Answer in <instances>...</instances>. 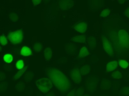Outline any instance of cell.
<instances>
[{"label":"cell","instance_id":"cell-32","mask_svg":"<svg viewBox=\"0 0 129 96\" xmlns=\"http://www.w3.org/2000/svg\"><path fill=\"white\" fill-rule=\"evenodd\" d=\"M41 0H32V2L34 5H38L41 2Z\"/></svg>","mask_w":129,"mask_h":96},{"label":"cell","instance_id":"cell-19","mask_svg":"<svg viewBox=\"0 0 129 96\" xmlns=\"http://www.w3.org/2000/svg\"><path fill=\"white\" fill-rule=\"evenodd\" d=\"M31 51L29 48L27 47H23L22 49L21 54L22 56H29L31 54Z\"/></svg>","mask_w":129,"mask_h":96},{"label":"cell","instance_id":"cell-12","mask_svg":"<svg viewBox=\"0 0 129 96\" xmlns=\"http://www.w3.org/2000/svg\"><path fill=\"white\" fill-rule=\"evenodd\" d=\"M118 66V62L116 61H111L107 64L106 68V72H111L117 68Z\"/></svg>","mask_w":129,"mask_h":96},{"label":"cell","instance_id":"cell-10","mask_svg":"<svg viewBox=\"0 0 129 96\" xmlns=\"http://www.w3.org/2000/svg\"><path fill=\"white\" fill-rule=\"evenodd\" d=\"M73 28L77 31L84 33L87 30V23L85 22H82L74 25Z\"/></svg>","mask_w":129,"mask_h":96},{"label":"cell","instance_id":"cell-9","mask_svg":"<svg viewBox=\"0 0 129 96\" xmlns=\"http://www.w3.org/2000/svg\"><path fill=\"white\" fill-rule=\"evenodd\" d=\"M79 69L74 68L71 71V76L73 81L75 83H79L82 81V77Z\"/></svg>","mask_w":129,"mask_h":96},{"label":"cell","instance_id":"cell-26","mask_svg":"<svg viewBox=\"0 0 129 96\" xmlns=\"http://www.w3.org/2000/svg\"><path fill=\"white\" fill-rule=\"evenodd\" d=\"M15 87H16V89L18 91H21L24 88V84L23 83L20 82L16 85Z\"/></svg>","mask_w":129,"mask_h":96},{"label":"cell","instance_id":"cell-20","mask_svg":"<svg viewBox=\"0 0 129 96\" xmlns=\"http://www.w3.org/2000/svg\"><path fill=\"white\" fill-rule=\"evenodd\" d=\"M120 94L122 96H129V87H124L121 90Z\"/></svg>","mask_w":129,"mask_h":96},{"label":"cell","instance_id":"cell-8","mask_svg":"<svg viewBox=\"0 0 129 96\" xmlns=\"http://www.w3.org/2000/svg\"><path fill=\"white\" fill-rule=\"evenodd\" d=\"M74 1L71 0H62L58 2V5L61 9L67 10L71 9L74 4Z\"/></svg>","mask_w":129,"mask_h":96},{"label":"cell","instance_id":"cell-31","mask_svg":"<svg viewBox=\"0 0 129 96\" xmlns=\"http://www.w3.org/2000/svg\"><path fill=\"white\" fill-rule=\"evenodd\" d=\"M124 13L125 16L129 18V7L125 10L124 12Z\"/></svg>","mask_w":129,"mask_h":96},{"label":"cell","instance_id":"cell-33","mask_svg":"<svg viewBox=\"0 0 129 96\" xmlns=\"http://www.w3.org/2000/svg\"><path fill=\"white\" fill-rule=\"evenodd\" d=\"M68 96H75L74 91H72L68 94Z\"/></svg>","mask_w":129,"mask_h":96},{"label":"cell","instance_id":"cell-16","mask_svg":"<svg viewBox=\"0 0 129 96\" xmlns=\"http://www.w3.org/2000/svg\"><path fill=\"white\" fill-rule=\"evenodd\" d=\"M72 40L75 42L83 43L85 42V35H78L73 37Z\"/></svg>","mask_w":129,"mask_h":96},{"label":"cell","instance_id":"cell-4","mask_svg":"<svg viewBox=\"0 0 129 96\" xmlns=\"http://www.w3.org/2000/svg\"><path fill=\"white\" fill-rule=\"evenodd\" d=\"M8 37L9 40L13 44H19L21 42L23 39V33L21 30L10 32L8 34Z\"/></svg>","mask_w":129,"mask_h":96},{"label":"cell","instance_id":"cell-17","mask_svg":"<svg viewBox=\"0 0 129 96\" xmlns=\"http://www.w3.org/2000/svg\"><path fill=\"white\" fill-rule=\"evenodd\" d=\"M89 54V52L88 49L86 47H83L79 52L78 56L79 58H84L87 57Z\"/></svg>","mask_w":129,"mask_h":96},{"label":"cell","instance_id":"cell-28","mask_svg":"<svg viewBox=\"0 0 129 96\" xmlns=\"http://www.w3.org/2000/svg\"><path fill=\"white\" fill-rule=\"evenodd\" d=\"M110 12V10L105 9L101 13V16L102 17H107L109 14Z\"/></svg>","mask_w":129,"mask_h":96},{"label":"cell","instance_id":"cell-25","mask_svg":"<svg viewBox=\"0 0 129 96\" xmlns=\"http://www.w3.org/2000/svg\"><path fill=\"white\" fill-rule=\"evenodd\" d=\"M120 66L123 69H126L128 68L129 65L127 61L123 60H120L119 61Z\"/></svg>","mask_w":129,"mask_h":96},{"label":"cell","instance_id":"cell-15","mask_svg":"<svg viewBox=\"0 0 129 96\" xmlns=\"http://www.w3.org/2000/svg\"><path fill=\"white\" fill-rule=\"evenodd\" d=\"M66 50L69 54H74L77 50V47L73 44H68L66 47Z\"/></svg>","mask_w":129,"mask_h":96},{"label":"cell","instance_id":"cell-5","mask_svg":"<svg viewBox=\"0 0 129 96\" xmlns=\"http://www.w3.org/2000/svg\"><path fill=\"white\" fill-rule=\"evenodd\" d=\"M36 84L39 89L43 92H48L51 88L52 83L48 78H42L37 81Z\"/></svg>","mask_w":129,"mask_h":96},{"label":"cell","instance_id":"cell-23","mask_svg":"<svg viewBox=\"0 0 129 96\" xmlns=\"http://www.w3.org/2000/svg\"><path fill=\"white\" fill-rule=\"evenodd\" d=\"M111 76L113 78L115 79H120L122 76L121 73L119 71H114L113 72Z\"/></svg>","mask_w":129,"mask_h":96},{"label":"cell","instance_id":"cell-14","mask_svg":"<svg viewBox=\"0 0 129 96\" xmlns=\"http://www.w3.org/2000/svg\"><path fill=\"white\" fill-rule=\"evenodd\" d=\"M88 45L92 48L93 49L95 48L96 45V39L95 37H89L87 38Z\"/></svg>","mask_w":129,"mask_h":96},{"label":"cell","instance_id":"cell-7","mask_svg":"<svg viewBox=\"0 0 129 96\" xmlns=\"http://www.w3.org/2000/svg\"><path fill=\"white\" fill-rule=\"evenodd\" d=\"M102 42L104 50L109 56L112 57L113 55V50L111 43L105 36L102 37Z\"/></svg>","mask_w":129,"mask_h":96},{"label":"cell","instance_id":"cell-3","mask_svg":"<svg viewBox=\"0 0 129 96\" xmlns=\"http://www.w3.org/2000/svg\"><path fill=\"white\" fill-rule=\"evenodd\" d=\"M98 79L95 76H92L87 79L85 86L88 92L93 93L96 91L97 87Z\"/></svg>","mask_w":129,"mask_h":96},{"label":"cell","instance_id":"cell-27","mask_svg":"<svg viewBox=\"0 0 129 96\" xmlns=\"http://www.w3.org/2000/svg\"><path fill=\"white\" fill-rule=\"evenodd\" d=\"M0 44L2 46H5L8 43V40L6 39V37L4 35H2V36H0Z\"/></svg>","mask_w":129,"mask_h":96},{"label":"cell","instance_id":"cell-6","mask_svg":"<svg viewBox=\"0 0 129 96\" xmlns=\"http://www.w3.org/2000/svg\"><path fill=\"white\" fill-rule=\"evenodd\" d=\"M108 36L113 43L115 50L118 51H121L118 32L114 30H111L109 32Z\"/></svg>","mask_w":129,"mask_h":96},{"label":"cell","instance_id":"cell-1","mask_svg":"<svg viewBox=\"0 0 129 96\" xmlns=\"http://www.w3.org/2000/svg\"><path fill=\"white\" fill-rule=\"evenodd\" d=\"M45 72L47 76L50 78L52 83L62 93H66L69 89L71 87L70 81L58 69L48 67L46 68Z\"/></svg>","mask_w":129,"mask_h":96},{"label":"cell","instance_id":"cell-13","mask_svg":"<svg viewBox=\"0 0 129 96\" xmlns=\"http://www.w3.org/2000/svg\"><path fill=\"white\" fill-rule=\"evenodd\" d=\"M91 70V67L88 65L83 66L80 69V73L82 75H86L89 73Z\"/></svg>","mask_w":129,"mask_h":96},{"label":"cell","instance_id":"cell-22","mask_svg":"<svg viewBox=\"0 0 129 96\" xmlns=\"http://www.w3.org/2000/svg\"><path fill=\"white\" fill-rule=\"evenodd\" d=\"M3 58L4 61L8 63L11 62L13 59V57L12 55L9 54H6L5 55Z\"/></svg>","mask_w":129,"mask_h":96},{"label":"cell","instance_id":"cell-18","mask_svg":"<svg viewBox=\"0 0 129 96\" xmlns=\"http://www.w3.org/2000/svg\"><path fill=\"white\" fill-rule=\"evenodd\" d=\"M52 52L50 48H46L44 51V56L46 60H49L51 58Z\"/></svg>","mask_w":129,"mask_h":96},{"label":"cell","instance_id":"cell-34","mask_svg":"<svg viewBox=\"0 0 129 96\" xmlns=\"http://www.w3.org/2000/svg\"><path fill=\"white\" fill-rule=\"evenodd\" d=\"M83 96H91L89 94H85L83 95Z\"/></svg>","mask_w":129,"mask_h":96},{"label":"cell","instance_id":"cell-11","mask_svg":"<svg viewBox=\"0 0 129 96\" xmlns=\"http://www.w3.org/2000/svg\"><path fill=\"white\" fill-rule=\"evenodd\" d=\"M111 86V83L110 81L106 78L102 79L101 83V89L102 90L109 89Z\"/></svg>","mask_w":129,"mask_h":96},{"label":"cell","instance_id":"cell-2","mask_svg":"<svg viewBox=\"0 0 129 96\" xmlns=\"http://www.w3.org/2000/svg\"><path fill=\"white\" fill-rule=\"evenodd\" d=\"M119 44L121 51L129 50V35L125 30H122L118 32Z\"/></svg>","mask_w":129,"mask_h":96},{"label":"cell","instance_id":"cell-30","mask_svg":"<svg viewBox=\"0 0 129 96\" xmlns=\"http://www.w3.org/2000/svg\"><path fill=\"white\" fill-rule=\"evenodd\" d=\"M34 49L37 51H40L42 49L41 44L39 43H37L34 46Z\"/></svg>","mask_w":129,"mask_h":96},{"label":"cell","instance_id":"cell-29","mask_svg":"<svg viewBox=\"0 0 129 96\" xmlns=\"http://www.w3.org/2000/svg\"><path fill=\"white\" fill-rule=\"evenodd\" d=\"M24 65H23V61L22 60L18 61L16 63V67L18 69H21L23 67Z\"/></svg>","mask_w":129,"mask_h":96},{"label":"cell","instance_id":"cell-24","mask_svg":"<svg viewBox=\"0 0 129 96\" xmlns=\"http://www.w3.org/2000/svg\"><path fill=\"white\" fill-rule=\"evenodd\" d=\"M84 93V89L83 87H81L76 91L75 96H82Z\"/></svg>","mask_w":129,"mask_h":96},{"label":"cell","instance_id":"cell-21","mask_svg":"<svg viewBox=\"0 0 129 96\" xmlns=\"http://www.w3.org/2000/svg\"><path fill=\"white\" fill-rule=\"evenodd\" d=\"M10 20L13 22H16L18 19L19 17L18 14L15 13H11L9 14Z\"/></svg>","mask_w":129,"mask_h":96}]
</instances>
